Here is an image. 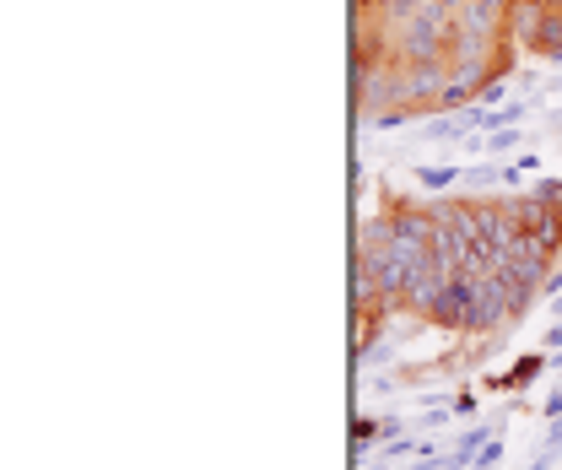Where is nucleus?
Returning <instances> with one entry per match:
<instances>
[{"mask_svg": "<svg viewBox=\"0 0 562 470\" xmlns=\"http://www.w3.org/2000/svg\"><path fill=\"white\" fill-rule=\"evenodd\" d=\"M503 98H508V82H487V87L476 92V103H481V109H498Z\"/></svg>", "mask_w": 562, "mask_h": 470, "instance_id": "nucleus-9", "label": "nucleus"}, {"mask_svg": "<svg viewBox=\"0 0 562 470\" xmlns=\"http://www.w3.org/2000/svg\"><path fill=\"white\" fill-rule=\"evenodd\" d=\"M519 146H525V130H492L487 157H508V152H519Z\"/></svg>", "mask_w": 562, "mask_h": 470, "instance_id": "nucleus-6", "label": "nucleus"}, {"mask_svg": "<svg viewBox=\"0 0 562 470\" xmlns=\"http://www.w3.org/2000/svg\"><path fill=\"white\" fill-rule=\"evenodd\" d=\"M546 352H562V319H557L552 330H546Z\"/></svg>", "mask_w": 562, "mask_h": 470, "instance_id": "nucleus-11", "label": "nucleus"}, {"mask_svg": "<svg viewBox=\"0 0 562 470\" xmlns=\"http://www.w3.org/2000/svg\"><path fill=\"white\" fill-rule=\"evenodd\" d=\"M557 449H562V416L546 422V438H541V449H535V454H552V460H557Z\"/></svg>", "mask_w": 562, "mask_h": 470, "instance_id": "nucleus-8", "label": "nucleus"}, {"mask_svg": "<svg viewBox=\"0 0 562 470\" xmlns=\"http://www.w3.org/2000/svg\"><path fill=\"white\" fill-rule=\"evenodd\" d=\"M471 298H476V276H465V271H454L449 276V287L433 298V308H427V325H438V330H454V335H465V325H471Z\"/></svg>", "mask_w": 562, "mask_h": 470, "instance_id": "nucleus-1", "label": "nucleus"}, {"mask_svg": "<svg viewBox=\"0 0 562 470\" xmlns=\"http://www.w3.org/2000/svg\"><path fill=\"white\" fill-rule=\"evenodd\" d=\"M546 368H552V352H525L508 373H487V379H481V389H492V395H514V389H530Z\"/></svg>", "mask_w": 562, "mask_h": 470, "instance_id": "nucleus-2", "label": "nucleus"}, {"mask_svg": "<svg viewBox=\"0 0 562 470\" xmlns=\"http://www.w3.org/2000/svg\"><path fill=\"white\" fill-rule=\"evenodd\" d=\"M525 55L562 65V0H546V11H541V22H535V33H530Z\"/></svg>", "mask_w": 562, "mask_h": 470, "instance_id": "nucleus-3", "label": "nucleus"}, {"mask_svg": "<svg viewBox=\"0 0 562 470\" xmlns=\"http://www.w3.org/2000/svg\"><path fill=\"white\" fill-rule=\"evenodd\" d=\"M492 465H503V438H498V433L481 443V454L471 460V470H492Z\"/></svg>", "mask_w": 562, "mask_h": 470, "instance_id": "nucleus-7", "label": "nucleus"}, {"mask_svg": "<svg viewBox=\"0 0 562 470\" xmlns=\"http://www.w3.org/2000/svg\"><path fill=\"white\" fill-rule=\"evenodd\" d=\"M449 411H454V416H471V411H476V389H460V395H449Z\"/></svg>", "mask_w": 562, "mask_h": 470, "instance_id": "nucleus-10", "label": "nucleus"}, {"mask_svg": "<svg viewBox=\"0 0 562 470\" xmlns=\"http://www.w3.org/2000/svg\"><path fill=\"white\" fill-rule=\"evenodd\" d=\"M465 184V168L460 163H427L417 168V190L422 195H449V190H460Z\"/></svg>", "mask_w": 562, "mask_h": 470, "instance_id": "nucleus-4", "label": "nucleus"}, {"mask_svg": "<svg viewBox=\"0 0 562 470\" xmlns=\"http://www.w3.org/2000/svg\"><path fill=\"white\" fill-rule=\"evenodd\" d=\"M530 470H557V465H552V454H535V460H530Z\"/></svg>", "mask_w": 562, "mask_h": 470, "instance_id": "nucleus-12", "label": "nucleus"}, {"mask_svg": "<svg viewBox=\"0 0 562 470\" xmlns=\"http://www.w3.org/2000/svg\"><path fill=\"white\" fill-rule=\"evenodd\" d=\"M444 6H454V11H460V6H465V0H444Z\"/></svg>", "mask_w": 562, "mask_h": 470, "instance_id": "nucleus-13", "label": "nucleus"}, {"mask_svg": "<svg viewBox=\"0 0 562 470\" xmlns=\"http://www.w3.org/2000/svg\"><path fill=\"white\" fill-rule=\"evenodd\" d=\"M390 433H384V416H357L352 422V449L363 454V449H373V443H384Z\"/></svg>", "mask_w": 562, "mask_h": 470, "instance_id": "nucleus-5", "label": "nucleus"}]
</instances>
